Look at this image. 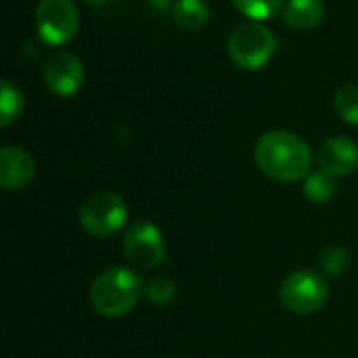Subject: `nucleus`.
Masks as SVG:
<instances>
[{"label": "nucleus", "mask_w": 358, "mask_h": 358, "mask_svg": "<svg viewBox=\"0 0 358 358\" xmlns=\"http://www.w3.org/2000/svg\"><path fill=\"white\" fill-rule=\"evenodd\" d=\"M42 78H44V86L52 94L71 96L84 84V65L73 52L59 50L46 61Z\"/></svg>", "instance_id": "nucleus-8"}, {"label": "nucleus", "mask_w": 358, "mask_h": 358, "mask_svg": "<svg viewBox=\"0 0 358 358\" xmlns=\"http://www.w3.org/2000/svg\"><path fill=\"white\" fill-rule=\"evenodd\" d=\"M145 298L155 306H168L176 298V285L170 277L157 275L145 285Z\"/></svg>", "instance_id": "nucleus-18"}, {"label": "nucleus", "mask_w": 358, "mask_h": 358, "mask_svg": "<svg viewBox=\"0 0 358 358\" xmlns=\"http://www.w3.org/2000/svg\"><path fill=\"white\" fill-rule=\"evenodd\" d=\"M233 6L252 21H264L279 15L285 6V0H231Z\"/></svg>", "instance_id": "nucleus-16"}, {"label": "nucleus", "mask_w": 358, "mask_h": 358, "mask_svg": "<svg viewBox=\"0 0 358 358\" xmlns=\"http://www.w3.org/2000/svg\"><path fill=\"white\" fill-rule=\"evenodd\" d=\"M254 162L264 176L277 182H296L310 174L313 151L296 132L268 130L254 145Z\"/></svg>", "instance_id": "nucleus-1"}, {"label": "nucleus", "mask_w": 358, "mask_h": 358, "mask_svg": "<svg viewBox=\"0 0 358 358\" xmlns=\"http://www.w3.org/2000/svg\"><path fill=\"white\" fill-rule=\"evenodd\" d=\"M128 220V206L122 195L113 191L92 193L78 212V222L82 231L90 237L103 239L115 235Z\"/></svg>", "instance_id": "nucleus-4"}, {"label": "nucleus", "mask_w": 358, "mask_h": 358, "mask_svg": "<svg viewBox=\"0 0 358 358\" xmlns=\"http://www.w3.org/2000/svg\"><path fill=\"white\" fill-rule=\"evenodd\" d=\"M124 256L138 271L157 268L166 258V241L162 231L149 220L130 224L124 233Z\"/></svg>", "instance_id": "nucleus-7"}, {"label": "nucleus", "mask_w": 358, "mask_h": 358, "mask_svg": "<svg viewBox=\"0 0 358 358\" xmlns=\"http://www.w3.org/2000/svg\"><path fill=\"white\" fill-rule=\"evenodd\" d=\"M321 271L329 277H342L350 266V254L342 245H327L321 252Z\"/></svg>", "instance_id": "nucleus-17"}, {"label": "nucleus", "mask_w": 358, "mask_h": 358, "mask_svg": "<svg viewBox=\"0 0 358 358\" xmlns=\"http://www.w3.org/2000/svg\"><path fill=\"white\" fill-rule=\"evenodd\" d=\"M172 19L180 29L197 31L210 21L208 0H176L172 6Z\"/></svg>", "instance_id": "nucleus-12"}, {"label": "nucleus", "mask_w": 358, "mask_h": 358, "mask_svg": "<svg viewBox=\"0 0 358 358\" xmlns=\"http://www.w3.org/2000/svg\"><path fill=\"white\" fill-rule=\"evenodd\" d=\"M283 23L296 31H310L321 25L325 17L323 0H287L281 10Z\"/></svg>", "instance_id": "nucleus-11"}, {"label": "nucleus", "mask_w": 358, "mask_h": 358, "mask_svg": "<svg viewBox=\"0 0 358 358\" xmlns=\"http://www.w3.org/2000/svg\"><path fill=\"white\" fill-rule=\"evenodd\" d=\"M319 170L327 172L334 178H344L355 174L358 168V147L348 136L327 138L317 153Z\"/></svg>", "instance_id": "nucleus-9"}, {"label": "nucleus", "mask_w": 358, "mask_h": 358, "mask_svg": "<svg viewBox=\"0 0 358 358\" xmlns=\"http://www.w3.org/2000/svg\"><path fill=\"white\" fill-rule=\"evenodd\" d=\"M23 92L10 82V80H2L0 84V126L6 128L13 122H17L23 113Z\"/></svg>", "instance_id": "nucleus-14"}, {"label": "nucleus", "mask_w": 358, "mask_h": 358, "mask_svg": "<svg viewBox=\"0 0 358 358\" xmlns=\"http://www.w3.org/2000/svg\"><path fill=\"white\" fill-rule=\"evenodd\" d=\"M277 36L260 21H250L237 25L227 42L229 59L245 71L262 69L271 63L277 52Z\"/></svg>", "instance_id": "nucleus-3"}, {"label": "nucleus", "mask_w": 358, "mask_h": 358, "mask_svg": "<svg viewBox=\"0 0 358 358\" xmlns=\"http://www.w3.org/2000/svg\"><path fill=\"white\" fill-rule=\"evenodd\" d=\"M302 191H304V195H306L308 201L323 206V203H329V201L336 197L338 185H336V178L329 176L327 172L315 170V172H310V174L304 178Z\"/></svg>", "instance_id": "nucleus-13"}, {"label": "nucleus", "mask_w": 358, "mask_h": 358, "mask_svg": "<svg viewBox=\"0 0 358 358\" xmlns=\"http://www.w3.org/2000/svg\"><path fill=\"white\" fill-rule=\"evenodd\" d=\"M84 2H86V4H94V6H96V4H105L107 0H84Z\"/></svg>", "instance_id": "nucleus-19"}, {"label": "nucleus", "mask_w": 358, "mask_h": 358, "mask_svg": "<svg viewBox=\"0 0 358 358\" xmlns=\"http://www.w3.org/2000/svg\"><path fill=\"white\" fill-rule=\"evenodd\" d=\"M334 109L346 124L358 126V84H344L334 94Z\"/></svg>", "instance_id": "nucleus-15"}, {"label": "nucleus", "mask_w": 358, "mask_h": 358, "mask_svg": "<svg viewBox=\"0 0 358 358\" xmlns=\"http://www.w3.org/2000/svg\"><path fill=\"white\" fill-rule=\"evenodd\" d=\"M34 19L38 36L50 46L71 42L80 29V10L73 0H40Z\"/></svg>", "instance_id": "nucleus-6"}, {"label": "nucleus", "mask_w": 358, "mask_h": 358, "mask_svg": "<svg viewBox=\"0 0 358 358\" xmlns=\"http://www.w3.org/2000/svg\"><path fill=\"white\" fill-rule=\"evenodd\" d=\"M36 176L34 157L15 145H4L0 149V187L4 191H21Z\"/></svg>", "instance_id": "nucleus-10"}, {"label": "nucleus", "mask_w": 358, "mask_h": 358, "mask_svg": "<svg viewBox=\"0 0 358 358\" xmlns=\"http://www.w3.org/2000/svg\"><path fill=\"white\" fill-rule=\"evenodd\" d=\"M145 296L143 279L126 266H111L90 285V304L101 317L128 315Z\"/></svg>", "instance_id": "nucleus-2"}, {"label": "nucleus", "mask_w": 358, "mask_h": 358, "mask_svg": "<svg viewBox=\"0 0 358 358\" xmlns=\"http://www.w3.org/2000/svg\"><path fill=\"white\" fill-rule=\"evenodd\" d=\"M329 298L327 281L315 271H294L279 285L281 304L296 315L319 313Z\"/></svg>", "instance_id": "nucleus-5"}]
</instances>
